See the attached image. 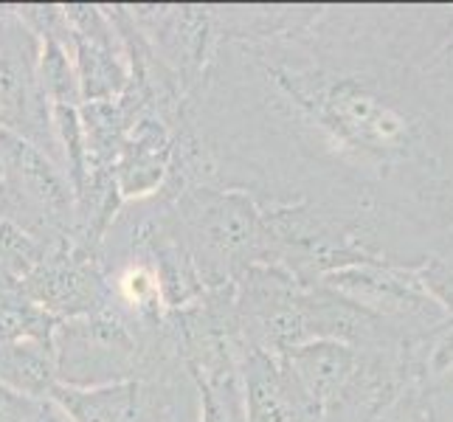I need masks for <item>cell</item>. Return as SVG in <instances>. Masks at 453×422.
<instances>
[{
  "label": "cell",
  "mask_w": 453,
  "mask_h": 422,
  "mask_svg": "<svg viewBox=\"0 0 453 422\" xmlns=\"http://www.w3.org/2000/svg\"><path fill=\"white\" fill-rule=\"evenodd\" d=\"M169 217L206 290L226 288L231 268L251 254L254 245L248 200L220 186H192L169 203Z\"/></svg>",
  "instance_id": "cell-2"
},
{
  "label": "cell",
  "mask_w": 453,
  "mask_h": 422,
  "mask_svg": "<svg viewBox=\"0 0 453 422\" xmlns=\"http://www.w3.org/2000/svg\"><path fill=\"white\" fill-rule=\"evenodd\" d=\"M6 23H9V9H0V37H4Z\"/></svg>",
  "instance_id": "cell-11"
},
{
  "label": "cell",
  "mask_w": 453,
  "mask_h": 422,
  "mask_svg": "<svg viewBox=\"0 0 453 422\" xmlns=\"http://www.w3.org/2000/svg\"><path fill=\"white\" fill-rule=\"evenodd\" d=\"M37 82L42 96L51 102V107H80V80H76L73 65V45L59 40H40L37 54Z\"/></svg>",
  "instance_id": "cell-8"
},
{
  "label": "cell",
  "mask_w": 453,
  "mask_h": 422,
  "mask_svg": "<svg viewBox=\"0 0 453 422\" xmlns=\"http://www.w3.org/2000/svg\"><path fill=\"white\" fill-rule=\"evenodd\" d=\"M6 290H18V285H12V281H6L4 276H0V293H6Z\"/></svg>",
  "instance_id": "cell-12"
},
{
  "label": "cell",
  "mask_w": 453,
  "mask_h": 422,
  "mask_svg": "<svg viewBox=\"0 0 453 422\" xmlns=\"http://www.w3.org/2000/svg\"><path fill=\"white\" fill-rule=\"evenodd\" d=\"M0 220L49 245L71 237L76 226V197L65 172L12 130H0Z\"/></svg>",
  "instance_id": "cell-1"
},
{
  "label": "cell",
  "mask_w": 453,
  "mask_h": 422,
  "mask_svg": "<svg viewBox=\"0 0 453 422\" xmlns=\"http://www.w3.org/2000/svg\"><path fill=\"white\" fill-rule=\"evenodd\" d=\"M20 293L59 321L93 316L111 307V290L96 251L71 237L49 245L45 259L20 281Z\"/></svg>",
  "instance_id": "cell-4"
},
{
  "label": "cell",
  "mask_w": 453,
  "mask_h": 422,
  "mask_svg": "<svg viewBox=\"0 0 453 422\" xmlns=\"http://www.w3.org/2000/svg\"><path fill=\"white\" fill-rule=\"evenodd\" d=\"M54 355L62 386L90 388L144 378V343L113 307L59 321Z\"/></svg>",
  "instance_id": "cell-3"
},
{
  "label": "cell",
  "mask_w": 453,
  "mask_h": 422,
  "mask_svg": "<svg viewBox=\"0 0 453 422\" xmlns=\"http://www.w3.org/2000/svg\"><path fill=\"white\" fill-rule=\"evenodd\" d=\"M54 341H6L0 343V386L31 400H49L57 386Z\"/></svg>",
  "instance_id": "cell-7"
},
{
  "label": "cell",
  "mask_w": 453,
  "mask_h": 422,
  "mask_svg": "<svg viewBox=\"0 0 453 422\" xmlns=\"http://www.w3.org/2000/svg\"><path fill=\"white\" fill-rule=\"evenodd\" d=\"M59 326V318L45 312L35 302H28L18 290L0 293V343L6 341H54V333Z\"/></svg>",
  "instance_id": "cell-9"
},
{
  "label": "cell",
  "mask_w": 453,
  "mask_h": 422,
  "mask_svg": "<svg viewBox=\"0 0 453 422\" xmlns=\"http://www.w3.org/2000/svg\"><path fill=\"white\" fill-rule=\"evenodd\" d=\"M172 155V127L155 113L144 111L135 116L124 133L121 152L116 161V186L121 200H138L155 195L166 180Z\"/></svg>",
  "instance_id": "cell-6"
},
{
  "label": "cell",
  "mask_w": 453,
  "mask_h": 422,
  "mask_svg": "<svg viewBox=\"0 0 453 422\" xmlns=\"http://www.w3.org/2000/svg\"><path fill=\"white\" fill-rule=\"evenodd\" d=\"M65 422H172V380H119L107 386H62L49 397Z\"/></svg>",
  "instance_id": "cell-5"
},
{
  "label": "cell",
  "mask_w": 453,
  "mask_h": 422,
  "mask_svg": "<svg viewBox=\"0 0 453 422\" xmlns=\"http://www.w3.org/2000/svg\"><path fill=\"white\" fill-rule=\"evenodd\" d=\"M161 422H164V419H161Z\"/></svg>",
  "instance_id": "cell-13"
},
{
  "label": "cell",
  "mask_w": 453,
  "mask_h": 422,
  "mask_svg": "<svg viewBox=\"0 0 453 422\" xmlns=\"http://www.w3.org/2000/svg\"><path fill=\"white\" fill-rule=\"evenodd\" d=\"M276 417L279 409L271 383L257 372H248V422H276Z\"/></svg>",
  "instance_id": "cell-10"
}]
</instances>
